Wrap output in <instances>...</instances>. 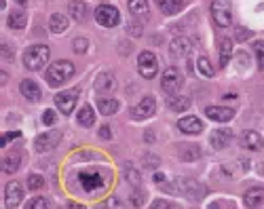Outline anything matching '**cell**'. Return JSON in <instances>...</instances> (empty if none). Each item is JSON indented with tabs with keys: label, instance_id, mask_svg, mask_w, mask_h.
<instances>
[{
	"label": "cell",
	"instance_id": "ab89813d",
	"mask_svg": "<svg viewBox=\"0 0 264 209\" xmlns=\"http://www.w3.org/2000/svg\"><path fill=\"white\" fill-rule=\"evenodd\" d=\"M144 193H139V190H133V193H131V205L133 207H139V205H142L144 203Z\"/></svg>",
	"mask_w": 264,
	"mask_h": 209
},
{
	"label": "cell",
	"instance_id": "8d00e7d4",
	"mask_svg": "<svg viewBox=\"0 0 264 209\" xmlns=\"http://www.w3.org/2000/svg\"><path fill=\"white\" fill-rule=\"evenodd\" d=\"M142 163L146 165V167H152V169H156L158 165H161V159H158L156 154H144V159H142Z\"/></svg>",
	"mask_w": 264,
	"mask_h": 209
},
{
	"label": "cell",
	"instance_id": "5bb4252c",
	"mask_svg": "<svg viewBox=\"0 0 264 209\" xmlns=\"http://www.w3.org/2000/svg\"><path fill=\"white\" fill-rule=\"evenodd\" d=\"M114 89H116V78H114L112 72L106 70V72H101L95 80V91L97 93H112Z\"/></svg>",
	"mask_w": 264,
	"mask_h": 209
},
{
	"label": "cell",
	"instance_id": "f546056e",
	"mask_svg": "<svg viewBox=\"0 0 264 209\" xmlns=\"http://www.w3.org/2000/svg\"><path fill=\"white\" fill-rule=\"evenodd\" d=\"M26 26V13L24 11H13L9 15V28L11 30H22Z\"/></svg>",
	"mask_w": 264,
	"mask_h": 209
},
{
	"label": "cell",
	"instance_id": "7dc6e473",
	"mask_svg": "<svg viewBox=\"0 0 264 209\" xmlns=\"http://www.w3.org/2000/svg\"><path fill=\"white\" fill-rule=\"evenodd\" d=\"M152 180H154L156 184H161V182L165 180V176H163V173H154V176H152Z\"/></svg>",
	"mask_w": 264,
	"mask_h": 209
},
{
	"label": "cell",
	"instance_id": "c3c4849f",
	"mask_svg": "<svg viewBox=\"0 0 264 209\" xmlns=\"http://www.w3.org/2000/svg\"><path fill=\"white\" fill-rule=\"evenodd\" d=\"M70 209H80V205H70Z\"/></svg>",
	"mask_w": 264,
	"mask_h": 209
},
{
	"label": "cell",
	"instance_id": "d4e9b609",
	"mask_svg": "<svg viewBox=\"0 0 264 209\" xmlns=\"http://www.w3.org/2000/svg\"><path fill=\"white\" fill-rule=\"evenodd\" d=\"M68 11L72 15V19H76V22H83L87 17V5L80 3V0H72V3L68 5Z\"/></svg>",
	"mask_w": 264,
	"mask_h": 209
},
{
	"label": "cell",
	"instance_id": "8992f818",
	"mask_svg": "<svg viewBox=\"0 0 264 209\" xmlns=\"http://www.w3.org/2000/svg\"><path fill=\"white\" fill-rule=\"evenodd\" d=\"M161 87H163V91L167 95H175L180 91V87H182V74H180V70L178 68H167L165 72H163V78H161Z\"/></svg>",
	"mask_w": 264,
	"mask_h": 209
},
{
	"label": "cell",
	"instance_id": "d590c367",
	"mask_svg": "<svg viewBox=\"0 0 264 209\" xmlns=\"http://www.w3.org/2000/svg\"><path fill=\"white\" fill-rule=\"evenodd\" d=\"M87 49H89V38H85V36H78V38L74 40V51H76L78 55H83Z\"/></svg>",
	"mask_w": 264,
	"mask_h": 209
},
{
	"label": "cell",
	"instance_id": "e575fe53",
	"mask_svg": "<svg viewBox=\"0 0 264 209\" xmlns=\"http://www.w3.org/2000/svg\"><path fill=\"white\" fill-rule=\"evenodd\" d=\"M28 186H30V190H38V188H43V186H45L43 176H38V173H32V176L28 178Z\"/></svg>",
	"mask_w": 264,
	"mask_h": 209
},
{
	"label": "cell",
	"instance_id": "9c48e42d",
	"mask_svg": "<svg viewBox=\"0 0 264 209\" xmlns=\"http://www.w3.org/2000/svg\"><path fill=\"white\" fill-rule=\"evenodd\" d=\"M80 97L78 89H68V91H59L55 95V106L62 110V114H72V110L76 108V101Z\"/></svg>",
	"mask_w": 264,
	"mask_h": 209
},
{
	"label": "cell",
	"instance_id": "44dd1931",
	"mask_svg": "<svg viewBox=\"0 0 264 209\" xmlns=\"http://www.w3.org/2000/svg\"><path fill=\"white\" fill-rule=\"evenodd\" d=\"M97 108H99V112L104 114V116H112V114H116L118 112V108H120V103L116 101V99H112V97H108V99H99L97 101Z\"/></svg>",
	"mask_w": 264,
	"mask_h": 209
},
{
	"label": "cell",
	"instance_id": "484cf974",
	"mask_svg": "<svg viewBox=\"0 0 264 209\" xmlns=\"http://www.w3.org/2000/svg\"><path fill=\"white\" fill-rule=\"evenodd\" d=\"M158 7L165 15H175L182 7H184V0H156Z\"/></svg>",
	"mask_w": 264,
	"mask_h": 209
},
{
	"label": "cell",
	"instance_id": "2e32d148",
	"mask_svg": "<svg viewBox=\"0 0 264 209\" xmlns=\"http://www.w3.org/2000/svg\"><path fill=\"white\" fill-rule=\"evenodd\" d=\"M178 127H180L184 133H188V135H197V133L203 131V123H201L197 116H184V118H180Z\"/></svg>",
	"mask_w": 264,
	"mask_h": 209
},
{
	"label": "cell",
	"instance_id": "9a60e30c",
	"mask_svg": "<svg viewBox=\"0 0 264 209\" xmlns=\"http://www.w3.org/2000/svg\"><path fill=\"white\" fill-rule=\"evenodd\" d=\"M190 51H192V43L188 38H173V43L169 45L171 57H186Z\"/></svg>",
	"mask_w": 264,
	"mask_h": 209
},
{
	"label": "cell",
	"instance_id": "4dcf8cb0",
	"mask_svg": "<svg viewBox=\"0 0 264 209\" xmlns=\"http://www.w3.org/2000/svg\"><path fill=\"white\" fill-rule=\"evenodd\" d=\"M201 156V150L197 148V146H186V148H182V161H197Z\"/></svg>",
	"mask_w": 264,
	"mask_h": 209
},
{
	"label": "cell",
	"instance_id": "cb8c5ba5",
	"mask_svg": "<svg viewBox=\"0 0 264 209\" xmlns=\"http://www.w3.org/2000/svg\"><path fill=\"white\" fill-rule=\"evenodd\" d=\"M19 163H22V156L17 152H11L3 159V171L5 173H15L17 169H19Z\"/></svg>",
	"mask_w": 264,
	"mask_h": 209
},
{
	"label": "cell",
	"instance_id": "b9f144b4",
	"mask_svg": "<svg viewBox=\"0 0 264 209\" xmlns=\"http://www.w3.org/2000/svg\"><path fill=\"white\" fill-rule=\"evenodd\" d=\"M150 209H175V207H173L169 201L158 199V201H154V203H152V207H150Z\"/></svg>",
	"mask_w": 264,
	"mask_h": 209
},
{
	"label": "cell",
	"instance_id": "6da1fadb",
	"mask_svg": "<svg viewBox=\"0 0 264 209\" xmlns=\"http://www.w3.org/2000/svg\"><path fill=\"white\" fill-rule=\"evenodd\" d=\"M165 193L169 195H180L184 199H192V201H197L205 195V186L197 180H190V178H175L173 182L165 184L163 186Z\"/></svg>",
	"mask_w": 264,
	"mask_h": 209
},
{
	"label": "cell",
	"instance_id": "d6986e66",
	"mask_svg": "<svg viewBox=\"0 0 264 209\" xmlns=\"http://www.w3.org/2000/svg\"><path fill=\"white\" fill-rule=\"evenodd\" d=\"M19 89H22V95H24L26 99H30V101H38V99L43 97L40 87H38L36 82H34V80H22Z\"/></svg>",
	"mask_w": 264,
	"mask_h": 209
},
{
	"label": "cell",
	"instance_id": "f35d334b",
	"mask_svg": "<svg viewBox=\"0 0 264 209\" xmlns=\"http://www.w3.org/2000/svg\"><path fill=\"white\" fill-rule=\"evenodd\" d=\"M43 123H45V125H55V123H57V114H55V110H45V114H43Z\"/></svg>",
	"mask_w": 264,
	"mask_h": 209
},
{
	"label": "cell",
	"instance_id": "f1b7e54d",
	"mask_svg": "<svg viewBox=\"0 0 264 209\" xmlns=\"http://www.w3.org/2000/svg\"><path fill=\"white\" fill-rule=\"evenodd\" d=\"M78 123H80L83 127H91V125L95 123V112H93L91 106L80 108V112H78Z\"/></svg>",
	"mask_w": 264,
	"mask_h": 209
},
{
	"label": "cell",
	"instance_id": "30bf717a",
	"mask_svg": "<svg viewBox=\"0 0 264 209\" xmlns=\"http://www.w3.org/2000/svg\"><path fill=\"white\" fill-rule=\"evenodd\" d=\"M154 112H156V101L152 97H144V99H139V103H135L131 108V118L144 120V118H150Z\"/></svg>",
	"mask_w": 264,
	"mask_h": 209
},
{
	"label": "cell",
	"instance_id": "83f0119b",
	"mask_svg": "<svg viewBox=\"0 0 264 209\" xmlns=\"http://www.w3.org/2000/svg\"><path fill=\"white\" fill-rule=\"evenodd\" d=\"M167 106L173 110V112H184L190 108V99L188 97H178V95H173L169 101H167Z\"/></svg>",
	"mask_w": 264,
	"mask_h": 209
},
{
	"label": "cell",
	"instance_id": "ba28073f",
	"mask_svg": "<svg viewBox=\"0 0 264 209\" xmlns=\"http://www.w3.org/2000/svg\"><path fill=\"white\" fill-rule=\"evenodd\" d=\"M137 70L139 74H142L144 78H154L156 72H158V59L156 55H152L150 51H142L137 57Z\"/></svg>",
	"mask_w": 264,
	"mask_h": 209
},
{
	"label": "cell",
	"instance_id": "e0dca14e",
	"mask_svg": "<svg viewBox=\"0 0 264 209\" xmlns=\"http://www.w3.org/2000/svg\"><path fill=\"white\" fill-rule=\"evenodd\" d=\"M231 139H233L231 129H216L214 133H211V146H214L216 150H222L231 144Z\"/></svg>",
	"mask_w": 264,
	"mask_h": 209
},
{
	"label": "cell",
	"instance_id": "1f68e13d",
	"mask_svg": "<svg viewBox=\"0 0 264 209\" xmlns=\"http://www.w3.org/2000/svg\"><path fill=\"white\" fill-rule=\"evenodd\" d=\"M125 178H127L133 186H137L139 182H142V176H139V171H137V169H133L131 165H125Z\"/></svg>",
	"mask_w": 264,
	"mask_h": 209
},
{
	"label": "cell",
	"instance_id": "7c38bea8",
	"mask_svg": "<svg viewBox=\"0 0 264 209\" xmlns=\"http://www.w3.org/2000/svg\"><path fill=\"white\" fill-rule=\"evenodd\" d=\"M22 199H24V188H22V184L9 182L7 188H5V205H7L9 209H15V207L22 205Z\"/></svg>",
	"mask_w": 264,
	"mask_h": 209
},
{
	"label": "cell",
	"instance_id": "4316f807",
	"mask_svg": "<svg viewBox=\"0 0 264 209\" xmlns=\"http://www.w3.org/2000/svg\"><path fill=\"white\" fill-rule=\"evenodd\" d=\"M231 57H233V43L228 38H224L220 43V66L224 68L228 61H231Z\"/></svg>",
	"mask_w": 264,
	"mask_h": 209
},
{
	"label": "cell",
	"instance_id": "ffe728a7",
	"mask_svg": "<svg viewBox=\"0 0 264 209\" xmlns=\"http://www.w3.org/2000/svg\"><path fill=\"white\" fill-rule=\"evenodd\" d=\"M243 203L248 207H252V209L260 207L264 203V188H250L248 193L243 195Z\"/></svg>",
	"mask_w": 264,
	"mask_h": 209
},
{
	"label": "cell",
	"instance_id": "bcb514c9",
	"mask_svg": "<svg viewBox=\"0 0 264 209\" xmlns=\"http://www.w3.org/2000/svg\"><path fill=\"white\" fill-rule=\"evenodd\" d=\"M110 135H112V133H110V127H108V125H104V127L99 129V137H104V139H110Z\"/></svg>",
	"mask_w": 264,
	"mask_h": 209
},
{
	"label": "cell",
	"instance_id": "ac0fdd59",
	"mask_svg": "<svg viewBox=\"0 0 264 209\" xmlns=\"http://www.w3.org/2000/svg\"><path fill=\"white\" fill-rule=\"evenodd\" d=\"M241 146L248 148V150H260L264 146V139L258 131H245L241 137Z\"/></svg>",
	"mask_w": 264,
	"mask_h": 209
},
{
	"label": "cell",
	"instance_id": "7a4b0ae2",
	"mask_svg": "<svg viewBox=\"0 0 264 209\" xmlns=\"http://www.w3.org/2000/svg\"><path fill=\"white\" fill-rule=\"evenodd\" d=\"M72 74H74V66L66 59H62V61H55L53 66H49V70L45 72V78L51 87H59L68 78H72Z\"/></svg>",
	"mask_w": 264,
	"mask_h": 209
},
{
	"label": "cell",
	"instance_id": "d6a6232c",
	"mask_svg": "<svg viewBox=\"0 0 264 209\" xmlns=\"http://www.w3.org/2000/svg\"><path fill=\"white\" fill-rule=\"evenodd\" d=\"M254 53H256V59H258V68H264V40L254 43Z\"/></svg>",
	"mask_w": 264,
	"mask_h": 209
},
{
	"label": "cell",
	"instance_id": "7402d4cb",
	"mask_svg": "<svg viewBox=\"0 0 264 209\" xmlns=\"http://www.w3.org/2000/svg\"><path fill=\"white\" fill-rule=\"evenodd\" d=\"M129 11L133 17H139V19H146L148 13H150L146 0H129Z\"/></svg>",
	"mask_w": 264,
	"mask_h": 209
},
{
	"label": "cell",
	"instance_id": "52a82bcc",
	"mask_svg": "<svg viewBox=\"0 0 264 209\" xmlns=\"http://www.w3.org/2000/svg\"><path fill=\"white\" fill-rule=\"evenodd\" d=\"M95 19H97V24L104 26V28H114V26H118V22H120V13H118L112 5H99V7L95 9Z\"/></svg>",
	"mask_w": 264,
	"mask_h": 209
},
{
	"label": "cell",
	"instance_id": "8fae6325",
	"mask_svg": "<svg viewBox=\"0 0 264 209\" xmlns=\"http://www.w3.org/2000/svg\"><path fill=\"white\" fill-rule=\"evenodd\" d=\"M62 139V131H47V133H40L36 137V144H34V148H36L38 152H49L53 150Z\"/></svg>",
	"mask_w": 264,
	"mask_h": 209
},
{
	"label": "cell",
	"instance_id": "74e56055",
	"mask_svg": "<svg viewBox=\"0 0 264 209\" xmlns=\"http://www.w3.org/2000/svg\"><path fill=\"white\" fill-rule=\"evenodd\" d=\"M26 209H47V201H45L43 197H34V199L26 205Z\"/></svg>",
	"mask_w": 264,
	"mask_h": 209
},
{
	"label": "cell",
	"instance_id": "5b68a950",
	"mask_svg": "<svg viewBox=\"0 0 264 209\" xmlns=\"http://www.w3.org/2000/svg\"><path fill=\"white\" fill-rule=\"evenodd\" d=\"M211 17L218 28H228L233 24V9L228 0H214L211 3Z\"/></svg>",
	"mask_w": 264,
	"mask_h": 209
},
{
	"label": "cell",
	"instance_id": "f6af8a7d",
	"mask_svg": "<svg viewBox=\"0 0 264 209\" xmlns=\"http://www.w3.org/2000/svg\"><path fill=\"white\" fill-rule=\"evenodd\" d=\"M129 34H133V36H139V34H142V26H139V24H131L129 26Z\"/></svg>",
	"mask_w": 264,
	"mask_h": 209
},
{
	"label": "cell",
	"instance_id": "277c9868",
	"mask_svg": "<svg viewBox=\"0 0 264 209\" xmlns=\"http://www.w3.org/2000/svg\"><path fill=\"white\" fill-rule=\"evenodd\" d=\"M51 57V51L47 45H32L24 53V64L28 70H40Z\"/></svg>",
	"mask_w": 264,
	"mask_h": 209
},
{
	"label": "cell",
	"instance_id": "60d3db41",
	"mask_svg": "<svg viewBox=\"0 0 264 209\" xmlns=\"http://www.w3.org/2000/svg\"><path fill=\"white\" fill-rule=\"evenodd\" d=\"M22 133L19 131H11V133H3V137H0V146H5V144H9V142H13L15 137H19Z\"/></svg>",
	"mask_w": 264,
	"mask_h": 209
},
{
	"label": "cell",
	"instance_id": "4fadbf2b",
	"mask_svg": "<svg viewBox=\"0 0 264 209\" xmlns=\"http://www.w3.org/2000/svg\"><path fill=\"white\" fill-rule=\"evenodd\" d=\"M205 116L216 120V123H226L235 116V110L233 108H224V106H207L205 108Z\"/></svg>",
	"mask_w": 264,
	"mask_h": 209
},
{
	"label": "cell",
	"instance_id": "3957f363",
	"mask_svg": "<svg viewBox=\"0 0 264 209\" xmlns=\"http://www.w3.org/2000/svg\"><path fill=\"white\" fill-rule=\"evenodd\" d=\"M106 182H108V176H104V171L99 169H85L78 173V186L85 193H97L106 186Z\"/></svg>",
	"mask_w": 264,
	"mask_h": 209
},
{
	"label": "cell",
	"instance_id": "603a6c76",
	"mask_svg": "<svg viewBox=\"0 0 264 209\" xmlns=\"http://www.w3.org/2000/svg\"><path fill=\"white\" fill-rule=\"evenodd\" d=\"M68 17L66 15H62V13H55V15H51V19H49V28H51V32L53 34H59V32H64L66 28H68Z\"/></svg>",
	"mask_w": 264,
	"mask_h": 209
},
{
	"label": "cell",
	"instance_id": "7bdbcfd3",
	"mask_svg": "<svg viewBox=\"0 0 264 209\" xmlns=\"http://www.w3.org/2000/svg\"><path fill=\"white\" fill-rule=\"evenodd\" d=\"M0 53H3V59H7V61L13 59V49L9 45H5V43H3V47H0Z\"/></svg>",
	"mask_w": 264,
	"mask_h": 209
},
{
	"label": "cell",
	"instance_id": "836d02e7",
	"mask_svg": "<svg viewBox=\"0 0 264 209\" xmlns=\"http://www.w3.org/2000/svg\"><path fill=\"white\" fill-rule=\"evenodd\" d=\"M199 70H201V74L207 76V78L214 76V68H211V64H209L207 57H201V59H199Z\"/></svg>",
	"mask_w": 264,
	"mask_h": 209
},
{
	"label": "cell",
	"instance_id": "681fc988",
	"mask_svg": "<svg viewBox=\"0 0 264 209\" xmlns=\"http://www.w3.org/2000/svg\"><path fill=\"white\" fill-rule=\"evenodd\" d=\"M17 3H19V5H24V3H26V0H17Z\"/></svg>",
	"mask_w": 264,
	"mask_h": 209
},
{
	"label": "cell",
	"instance_id": "ee69618b",
	"mask_svg": "<svg viewBox=\"0 0 264 209\" xmlns=\"http://www.w3.org/2000/svg\"><path fill=\"white\" fill-rule=\"evenodd\" d=\"M245 36H252V34L248 30H243V28H237V40H248Z\"/></svg>",
	"mask_w": 264,
	"mask_h": 209
}]
</instances>
